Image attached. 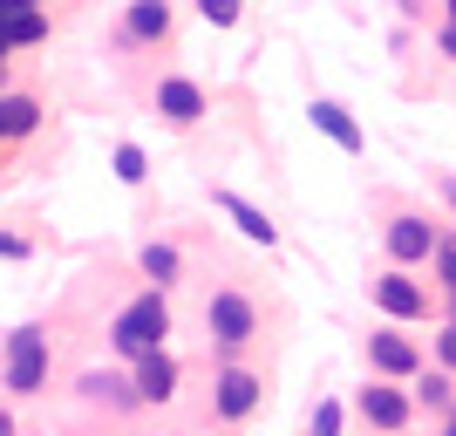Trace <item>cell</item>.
<instances>
[{"instance_id": "ffe728a7", "label": "cell", "mask_w": 456, "mask_h": 436, "mask_svg": "<svg viewBox=\"0 0 456 436\" xmlns=\"http://www.w3.org/2000/svg\"><path fill=\"white\" fill-rule=\"evenodd\" d=\"M436 280H443V286L456 293V232H450V239L436 246Z\"/></svg>"}, {"instance_id": "603a6c76", "label": "cell", "mask_w": 456, "mask_h": 436, "mask_svg": "<svg viewBox=\"0 0 456 436\" xmlns=\"http://www.w3.org/2000/svg\"><path fill=\"white\" fill-rule=\"evenodd\" d=\"M436 348H443V361H450V368H456V321L443 327V341H436Z\"/></svg>"}, {"instance_id": "44dd1931", "label": "cell", "mask_w": 456, "mask_h": 436, "mask_svg": "<svg viewBox=\"0 0 456 436\" xmlns=\"http://www.w3.org/2000/svg\"><path fill=\"white\" fill-rule=\"evenodd\" d=\"M314 436H341V402H321V409H314Z\"/></svg>"}, {"instance_id": "9a60e30c", "label": "cell", "mask_w": 456, "mask_h": 436, "mask_svg": "<svg viewBox=\"0 0 456 436\" xmlns=\"http://www.w3.org/2000/svg\"><path fill=\"white\" fill-rule=\"evenodd\" d=\"M41 28H48V21H41V7H20L0 35H7V48H28V41H41Z\"/></svg>"}, {"instance_id": "4fadbf2b", "label": "cell", "mask_w": 456, "mask_h": 436, "mask_svg": "<svg viewBox=\"0 0 456 436\" xmlns=\"http://www.w3.org/2000/svg\"><path fill=\"white\" fill-rule=\"evenodd\" d=\"M35 103H28V95H0V136H28L35 130Z\"/></svg>"}, {"instance_id": "f1b7e54d", "label": "cell", "mask_w": 456, "mask_h": 436, "mask_svg": "<svg viewBox=\"0 0 456 436\" xmlns=\"http://www.w3.org/2000/svg\"><path fill=\"white\" fill-rule=\"evenodd\" d=\"M0 76H7V62H0Z\"/></svg>"}, {"instance_id": "e0dca14e", "label": "cell", "mask_w": 456, "mask_h": 436, "mask_svg": "<svg viewBox=\"0 0 456 436\" xmlns=\"http://www.w3.org/2000/svg\"><path fill=\"white\" fill-rule=\"evenodd\" d=\"M116 177H123V185H143V151H136V144L116 151Z\"/></svg>"}, {"instance_id": "7402d4cb", "label": "cell", "mask_w": 456, "mask_h": 436, "mask_svg": "<svg viewBox=\"0 0 456 436\" xmlns=\"http://www.w3.org/2000/svg\"><path fill=\"white\" fill-rule=\"evenodd\" d=\"M205 21L211 28H232V21H239V0H205Z\"/></svg>"}, {"instance_id": "52a82bcc", "label": "cell", "mask_w": 456, "mask_h": 436, "mask_svg": "<svg viewBox=\"0 0 456 436\" xmlns=\"http://www.w3.org/2000/svg\"><path fill=\"white\" fill-rule=\"evenodd\" d=\"M171 389H177V361L164 355V348L136 361V396H143V402H164V396H171Z\"/></svg>"}, {"instance_id": "2e32d148", "label": "cell", "mask_w": 456, "mask_h": 436, "mask_svg": "<svg viewBox=\"0 0 456 436\" xmlns=\"http://www.w3.org/2000/svg\"><path fill=\"white\" fill-rule=\"evenodd\" d=\"M143 273H151V280L164 286V280L177 273V252H171V246H143Z\"/></svg>"}, {"instance_id": "8992f818", "label": "cell", "mask_w": 456, "mask_h": 436, "mask_svg": "<svg viewBox=\"0 0 456 436\" xmlns=\"http://www.w3.org/2000/svg\"><path fill=\"white\" fill-rule=\"evenodd\" d=\"M436 246H443L436 226H422V218H395V226H388V252H395V259H429Z\"/></svg>"}, {"instance_id": "d6986e66", "label": "cell", "mask_w": 456, "mask_h": 436, "mask_svg": "<svg viewBox=\"0 0 456 436\" xmlns=\"http://www.w3.org/2000/svg\"><path fill=\"white\" fill-rule=\"evenodd\" d=\"M82 389H89V396H102V402H130V389H123L116 375H82Z\"/></svg>"}, {"instance_id": "ac0fdd59", "label": "cell", "mask_w": 456, "mask_h": 436, "mask_svg": "<svg viewBox=\"0 0 456 436\" xmlns=\"http://www.w3.org/2000/svg\"><path fill=\"white\" fill-rule=\"evenodd\" d=\"M416 396L429 402V409H450V375H422V382H416Z\"/></svg>"}, {"instance_id": "30bf717a", "label": "cell", "mask_w": 456, "mask_h": 436, "mask_svg": "<svg viewBox=\"0 0 456 436\" xmlns=\"http://www.w3.org/2000/svg\"><path fill=\"white\" fill-rule=\"evenodd\" d=\"M368 361H375L381 375H416V348L402 341V334H375V341H368Z\"/></svg>"}, {"instance_id": "277c9868", "label": "cell", "mask_w": 456, "mask_h": 436, "mask_svg": "<svg viewBox=\"0 0 456 436\" xmlns=\"http://www.w3.org/2000/svg\"><path fill=\"white\" fill-rule=\"evenodd\" d=\"M375 307H381V314H395V321H416L422 307H429V293H422L409 273H381V280H375Z\"/></svg>"}, {"instance_id": "3957f363", "label": "cell", "mask_w": 456, "mask_h": 436, "mask_svg": "<svg viewBox=\"0 0 456 436\" xmlns=\"http://www.w3.org/2000/svg\"><path fill=\"white\" fill-rule=\"evenodd\" d=\"M205 321H211V334H218L225 348H239L252 334V300H246V293H211Z\"/></svg>"}, {"instance_id": "ba28073f", "label": "cell", "mask_w": 456, "mask_h": 436, "mask_svg": "<svg viewBox=\"0 0 456 436\" xmlns=\"http://www.w3.org/2000/svg\"><path fill=\"white\" fill-rule=\"evenodd\" d=\"M218 205L232 211V218H239V232H246L252 246H273V239H280V232H273V218L259 205H246V198H239V191H218Z\"/></svg>"}, {"instance_id": "83f0119b", "label": "cell", "mask_w": 456, "mask_h": 436, "mask_svg": "<svg viewBox=\"0 0 456 436\" xmlns=\"http://www.w3.org/2000/svg\"><path fill=\"white\" fill-rule=\"evenodd\" d=\"M450 21H456V0H450Z\"/></svg>"}, {"instance_id": "d4e9b609", "label": "cell", "mask_w": 456, "mask_h": 436, "mask_svg": "<svg viewBox=\"0 0 456 436\" xmlns=\"http://www.w3.org/2000/svg\"><path fill=\"white\" fill-rule=\"evenodd\" d=\"M436 41H443V55H456V21H450V28H443Z\"/></svg>"}, {"instance_id": "4316f807", "label": "cell", "mask_w": 456, "mask_h": 436, "mask_svg": "<svg viewBox=\"0 0 456 436\" xmlns=\"http://www.w3.org/2000/svg\"><path fill=\"white\" fill-rule=\"evenodd\" d=\"M443 436H456V416H450V430H443Z\"/></svg>"}, {"instance_id": "484cf974", "label": "cell", "mask_w": 456, "mask_h": 436, "mask_svg": "<svg viewBox=\"0 0 456 436\" xmlns=\"http://www.w3.org/2000/svg\"><path fill=\"white\" fill-rule=\"evenodd\" d=\"M0 436H14V416H7V409H0Z\"/></svg>"}, {"instance_id": "9c48e42d", "label": "cell", "mask_w": 456, "mask_h": 436, "mask_svg": "<svg viewBox=\"0 0 456 436\" xmlns=\"http://www.w3.org/2000/svg\"><path fill=\"white\" fill-rule=\"evenodd\" d=\"M157 110L171 116V123H198V116H205V95L191 89V82H157Z\"/></svg>"}, {"instance_id": "5b68a950", "label": "cell", "mask_w": 456, "mask_h": 436, "mask_svg": "<svg viewBox=\"0 0 456 436\" xmlns=\"http://www.w3.org/2000/svg\"><path fill=\"white\" fill-rule=\"evenodd\" d=\"M252 409H259V375H246V368H225V375H218V416L239 423V416H252Z\"/></svg>"}, {"instance_id": "7a4b0ae2", "label": "cell", "mask_w": 456, "mask_h": 436, "mask_svg": "<svg viewBox=\"0 0 456 436\" xmlns=\"http://www.w3.org/2000/svg\"><path fill=\"white\" fill-rule=\"evenodd\" d=\"M41 382H48V334H41V327L7 334V389H14V396H35Z\"/></svg>"}, {"instance_id": "cb8c5ba5", "label": "cell", "mask_w": 456, "mask_h": 436, "mask_svg": "<svg viewBox=\"0 0 456 436\" xmlns=\"http://www.w3.org/2000/svg\"><path fill=\"white\" fill-rule=\"evenodd\" d=\"M20 7H28V0H0V28H7V21H14Z\"/></svg>"}, {"instance_id": "4dcf8cb0", "label": "cell", "mask_w": 456, "mask_h": 436, "mask_svg": "<svg viewBox=\"0 0 456 436\" xmlns=\"http://www.w3.org/2000/svg\"><path fill=\"white\" fill-rule=\"evenodd\" d=\"M450 307H456V293H450Z\"/></svg>"}, {"instance_id": "5bb4252c", "label": "cell", "mask_w": 456, "mask_h": 436, "mask_svg": "<svg viewBox=\"0 0 456 436\" xmlns=\"http://www.w3.org/2000/svg\"><path fill=\"white\" fill-rule=\"evenodd\" d=\"M164 28H171V7H164V0H136L130 7V35H164Z\"/></svg>"}, {"instance_id": "f546056e", "label": "cell", "mask_w": 456, "mask_h": 436, "mask_svg": "<svg viewBox=\"0 0 456 436\" xmlns=\"http://www.w3.org/2000/svg\"><path fill=\"white\" fill-rule=\"evenodd\" d=\"M28 7H41V0H28Z\"/></svg>"}, {"instance_id": "6da1fadb", "label": "cell", "mask_w": 456, "mask_h": 436, "mask_svg": "<svg viewBox=\"0 0 456 436\" xmlns=\"http://www.w3.org/2000/svg\"><path fill=\"white\" fill-rule=\"evenodd\" d=\"M171 334V307H164V293H143V300H130L123 314H116V348L123 355H157V341Z\"/></svg>"}, {"instance_id": "7c38bea8", "label": "cell", "mask_w": 456, "mask_h": 436, "mask_svg": "<svg viewBox=\"0 0 456 436\" xmlns=\"http://www.w3.org/2000/svg\"><path fill=\"white\" fill-rule=\"evenodd\" d=\"M314 123H321V130L334 136L341 151H362V130H354V116H347L341 103H314Z\"/></svg>"}, {"instance_id": "8fae6325", "label": "cell", "mask_w": 456, "mask_h": 436, "mask_svg": "<svg viewBox=\"0 0 456 436\" xmlns=\"http://www.w3.org/2000/svg\"><path fill=\"white\" fill-rule=\"evenodd\" d=\"M362 416L375 423V430H402V423H409V402H402L395 389H362Z\"/></svg>"}]
</instances>
